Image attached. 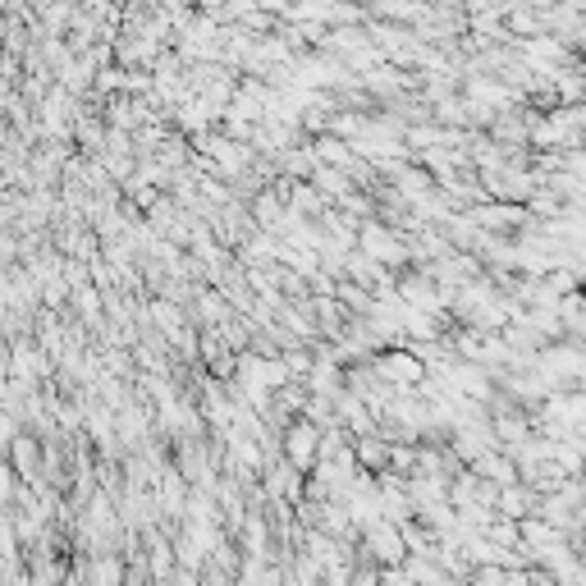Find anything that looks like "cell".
<instances>
[{"instance_id": "1", "label": "cell", "mask_w": 586, "mask_h": 586, "mask_svg": "<svg viewBox=\"0 0 586 586\" xmlns=\"http://www.w3.org/2000/svg\"><path fill=\"white\" fill-rule=\"evenodd\" d=\"M371 367H376L380 380H385L390 390H399V394H413V390H422L426 380H431L426 362L417 358L413 348H380L376 358H371Z\"/></svg>"}, {"instance_id": "2", "label": "cell", "mask_w": 586, "mask_h": 586, "mask_svg": "<svg viewBox=\"0 0 586 586\" xmlns=\"http://www.w3.org/2000/svg\"><path fill=\"white\" fill-rule=\"evenodd\" d=\"M358 252H367L371 261H380L385 271H399V266H408V261H413V243L403 239L399 229L385 225V220H367V225H362Z\"/></svg>"}, {"instance_id": "3", "label": "cell", "mask_w": 586, "mask_h": 586, "mask_svg": "<svg viewBox=\"0 0 586 586\" xmlns=\"http://www.w3.org/2000/svg\"><path fill=\"white\" fill-rule=\"evenodd\" d=\"M362 554L380 568H403L413 559L408 541H403V527H394V522H376L371 532H362Z\"/></svg>"}, {"instance_id": "4", "label": "cell", "mask_w": 586, "mask_h": 586, "mask_svg": "<svg viewBox=\"0 0 586 586\" xmlns=\"http://www.w3.org/2000/svg\"><path fill=\"white\" fill-rule=\"evenodd\" d=\"M321 440H326V431L316 422H307V417H298V422L284 431V458H289L298 472H316V467H321Z\"/></svg>"}, {"instance_id": "5", "label": "cell", "mask_w": 586, "mask_h": 586, "mask_svg": "<svg viewBox=\"0 0 586 586\" xmlns=\"http://www.w3.org/2000/svg\"><path fill=\"white\" fill-rule=\"evenodd\" d=\"M10 458H14V477H23L28 486H42L46 463H42V440L37 435H19L10 445Z\"/></svg>"}, {"instance_id": "6", "label": "cell", "mask_w": 586, "mask_h": 586, "mask_svg": "<svg viewBox=\"0 0 586 586\" xmlns=\"http://www.w3.org/2000/svg\"><path fill=\"white\" fill-rule=\"evenodd\" d=\"M358 463L367 477H390L394 472V445L390 440H380V435H367V440H358Z\"/></svg>"}, {"instance_id": "7", "label": "cell", "mask_w": 586, "mask_h": 586, "mask_svg": "<svg viewBox=\"0 0 586 586\" xmlns=\"http://www.w3.org/2000/svg\"><path fill=\"white\" fill-rule=\"evenodd\" d=\"M312 152H316V161L326 165V170H344V174L358 170V152H353L344 138H335V133L316 138V142H312Z\"/></svg>"}, {"instance_id": "8", "label": "cell", "mask_w": 586, "mask_h": 586, "mask_svg": "<svg viewBox=\"0 0 586 586\" xmlns=\"http://www.w3.org/2000/svg\"><path fill=\"white\" fill-rule=\"evenodd\" d=\"M472 472H477V477H486L490 486H500V490H509V486H518V481H522L518 463H513V458L504 454V449H490V454L481 458V463L472 467Z\"/></svg>"}, {"instance_id": "9", "label": "cell", "mask_w": 586, "mask_h": 586, "mask_svg": "<svg viewBox=\"0 0 586 586\" xmlns=\"http://www.w3.org/2000/svg\"><path fill=\"white\" fill-rule=\"evenodd\" d=\"M243 554H252V559L271 554V522H266V513H248L243 518Z\"/></svg>"}, {"instance_id": "10", "label": "cell", "mask_w": 586, "mask_h": 586, "mask_svg": "<svg viewBox=\"0 0 586 586\" xmlns=\"http://www.w3.org/2000/svg\"><path fill=\"white\" fill-rule=\"evenodd\" d=\"M14 371H19V376H51V353L19 344L14 348Z\"/></svg>"}, {"instance_id": "11", "label": "cell", "mask_w": 586, "mask_h": 586, "mask_svg": "<svg viewBox=\"0 0 586 586\" xmlns=\"http://www.w3.org/2000/svg\"><path fill=\"white\" fill-rule=\"evenodd\" d=\"M312 188L321 197H335V202H344L348 193H353V184H348V174L344 170H326V165H321V170L312 174Z\"/></svg>"}, {"instance_id": "12", "label": "cell", "mask_w": 586, "mask_h": 586, "mask_svg": "<svg viewBox=\"0 0 586 586\" xmlns=\"http://www.w3.org/2000/svg\"><path fill=\"white\" fill-rule=\"evenodd\" d=\"M335 298H339V303H344L353 316H362V321H367V316L376 312V298H371L367 289H358V284H348V280L339 284V293H335Z\"/></svg>"}, {"instance_id": "13", "label": "cell", "mask_w": 586, "mask_h": 586, "mask_svg": "<svg viewBox=\"0 0 586 586\" xmlns=\"http://www.w3.org/2000/svg\"><path fill=\"white\" fill-rule=\"evenodd\" d=\"M147 220H152V229H156V234H174V225L184 220V211L174 207V202H156V207L147 211Z\"/></svg>"}, {"instance_id": "14", "label": "cell", "mask_w": 586, "mask_h": 586, "mask_svg": "<svg viewBox=\"0 0 586 586\" xmlns=\"http://www.w3.org/2000/svg\"><path fill=\"white\" fill-rule=\"evenodd\" d=\"M101 289H92V284H83V289H74V298H78V312L92 321V326H101V298H97Z\"/></svg>"}]
</instances>
